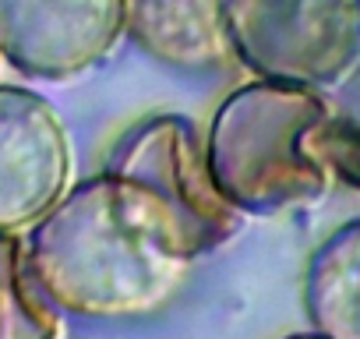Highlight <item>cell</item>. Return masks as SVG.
<instances>
[{"label":"cell","mask_w":360,"mask_h":339,"mask_svg":"<svg viewBox=\"0 0 360 339\" xmlns=\"http://www.w3.org/2000/svg\"><path fill=\"white\" fill-rule=\"evenodd\" d=\"M223 22L255 78L328 92L360 71V0H226Z\"/></svg>","instance_id":"cell-4"},{"label":"cell","mask_w":360,"mask_h":339,"mask_svg":"<svg viewBox=\"0 0 360 339\" xmlns=\"http://www.w3.org/2000/svg\"><path fill=\"white\" fill-rule=\"evenodd\" d=\"M60 307L43 293L29 248L15 230H0V339H60Z\"/></svg>","instance_id":"cell-9"},{"label":"cell","mask_w":360,"mask_h":339,"mask_svg":"<svg viewBox=\"0 0 360 339\" xmlns=\"http://www.w3.org/2000/svg\"><path fill=\"white\" fill-rule=\"evenodd\" d=\"M283 339H325V335H318V332L311 328V332H293V335H283Z\"/></svg>","instance_id":"cell-11"},{"label":"cell","mask_w":360,"mask_h":339,"mask_svg":"<svg viewBox=\"0 0 360 339\" xmlns=\"http://www.w3.org/2000/svg\"><path fill=\"white\" fill-rule=\"evenodd\" d=\"M0 60H4V53H0Z\"/></svg>","instance_id":"cell-12"},{"label":"cell","mask_w":360,"mask_h":339,"mask_svg":"<svg viewBox=\"0 0 360 339\" xmlns=\"http://www.w3.org/2000/svg\"><path fill=\"white\" fill-rule=\"evenodd\" d=\"M226 0H127V36L173 71H219L230 64Z\"/></svg>","instance_id":"cell-7"},{"label":"cell","mask_w":360,"mask_h":339,"mask_svg":"<svg viewBox=\"0 0 360 339\" xmlns=\"http://www.w3.org/2000/svg\"><path fill=\"white\" fill-rule=\"evenodd\" d=\"M25 248L43 293L82 318L152 314L195 265L106 170L68 188Z\"/></svg>","instance_id":"cell-1"},{"label":"cell","mask_w":360,"mask_h":339,"mask_svg":"<svg viewBox=\"0 0 360 339\" xmlns=\"http://www.w3.org/2000/svg\"><path fill=\"white\" fill-rule=\"evenodd\" d=\"M328 117V103L314 89L265 78L233 89L205 138L219 195L240 216H276L321 202L332 174L311 152V134Z\"/></svg>","instance_id":"cell-2"},{"label":"cell","mask_w":360,"mask_h":339,"mask_svg":"<svg viewBox=\"0 0 360 339\" xmlns=\"http://www.w3.org/2000/svg\"><path fill=\"white\" fill-rule=\"evenodd\" d=\"M106 174L191 262L219 251L244 223L209 174L195 124L176 113L138 124L113 152Z\"/></svg>","instance_id":"cell-3"},{"label":"cell","mask_w":360,"mask_h":339,"mask_svg":"<svg viewBox=\"0 0 360 339\" xmlns=\"http://www.w3.org/2000/svg\"><path fill=\"white\" fill-rule=\"evenodd\" d=\"M304 314L325 339H360V219L342 223L311 251Z\"/></svg>","instance_id":"cell-8"},{"label":"cell","mask_w":360,"mask_h":339,"mask_svg":"<svg viewBox=\"0 0 360 339\" xmlns=\"http://www.w3.org/2000/svg\"><path fill=\"white\" fill-rule=\"evenodd\" d=\"M311 152L328 166V174L360 191V127L346 120H321L311 134Z\"/></svg>","instance_id":"cell-10"},{"label":"cell","mask_w":360,"mask_h":339,"mask_svg":"<svg viewBox=\"0 0 360 339\" xmlns=\"http://www.w3.org/2000/svg\"><path fill=\"white\" fill-rule=\"evenodd\" d=\"M127 36V0H0V53L29 82H71Z\"/></svg>","instance_id":"cell-5"},{"label":"cell","mask_w":360,"mask_h":339,"mask_svg":"<svg viewBox=\"0 0 360 339\" xmlns=\"http://www.w3.org/2000/svg\"><path fill=\"white\" fill-rule=\"evenodd\" d=\"M71 170L57 106L25 85H0V230L36 226L71 188Z\"/></svg>","instance_id":"cell-6"}]
</instances>
